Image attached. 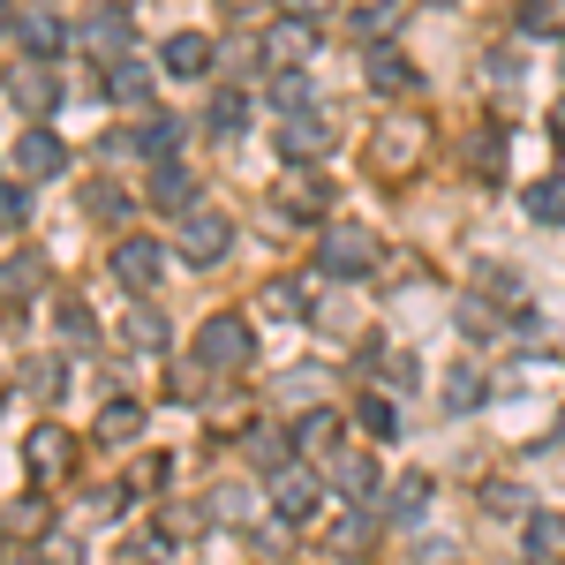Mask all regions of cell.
<instances>
[{"mask_svg":"<svg viewBox=\"0 0 565 565\" xmlns=\"http://www.w3.org/2000/svg\"><path fill=\"white\" fill-rule=\"evenodd\" d=\"M385 264V242H377V226H362V218H332L324 234H317V271L324 279H370Z\"/></svg>","mask_w":565,"mask_h":565,"instance_id":"1","label":"cell"},{"mask_svg":"<svg viewBox=\"0 0 565 565\" xmlns=\"http://www.w3.org/2000/svg\"><path fill=\"white\" fill-rule=\"evenodd\" d=\"M189 354H196V370H249V354H257V324L234 317V309H218V317L196 324Z\"/></svg>","mask_w":565,"mask_h":565,"instance_id":"2","label":"cell"},{"mask_svg":"<svg viewBox=\"0 0 565 565\" xmlns=\"http://www.w3.org/2000/svg\"><path fill=\"white\" fill-rule=\"evenodd\" d=\"M264 505H271V521H279V527L317 521V505H324V476L302 468V460H287L279 476H264Z\"/></svg>","mask_w":565,"mask_h":565,"instance_id":"3","label":"cell"},{"mask_svg":"<svg viewBox=\"0 0 565 565\" xmlns=\"http://www.w3.org/2000/svg\"><path fill=\"white\" fill-rule=\"evenodd\" d=\"M317 45H324V31H317L309 15H279V23H264V31H257V53H264L271 76H302Z\"/></svg>","mask_w":565,"mask_h":565,"instance_id":"4","label":"cell"},{"mask_svg":"<svg viewBox=\"0 0 565 565\" xmlns=\"http://www.w3.org/2000/svg\"><path fill=\"white\" fill-rule=\"evenodd\" d=\"M226 249H234V218L212 212V204H189L181 226H174V257L181 264H218Z\"/></svg>","mask_w":565,"mask_h":565,"instance_id":"5","label":"cell"},{"mask_svg":"<svg viewBox=\"0 0 565 565\" xmlns=\"http://www.w3.org/2000/svg\"><path fill=\"white\" fill-rule=\"evenodd\" d=\"M8 98H15V106L45 129V121L68 106V84L53 76V61H15V68H8Z\"/></svg>","mask_w":565,"mask_h":565,"instance_id":"6","label":"cell"},{"mask_svg":"<svg viewBox=\"0 0 565 565\" xmlns=\"http://www.w3.org/2000/svg\"><path fill=\"white\" fill-rule=\"evenodd\" d=\"M324 482H332L348 505H377V482H385V468H377V452H362V445H340V452L324 460Z\"/></svg>","mask_w":565,"mask_h":565,"instance_id":"7","label":"cell"},{"mask_svg":"<svg viewBox=\"0 0 565 565\" xmlns=\"http://www.w3.org/2000/svg\"><path fill=\"white\" fill-rule=\"evenodd\" d=\"M159 271H167V249H159L151 234H121V242H114V279L129 287L136 302L159 287Z\"/></svg>","mask_w":565,"mask_h":565,"instance_id":"8","label":"cell"},{"mask_svg":"<svg viewBox=\"0 0 565 565\" xmlns=\"http://www.w3.org/2000/svg\"><path fill=\"white\" fill-rule=\"evenodd\" d=\"M76 45H84L90 61H106V68H114V61H129V53H136L129 8H98V15H84V23H76Z\"/></svg>","mask_w":565,"mask_h":565,"instance_id":"9","label":"cell"},{"mask_svg":"<svg viewBox=\"0 0 565 565\" xmlns=\"http://www.w3.org/2000/svg\"><path fill=\"white\" fill-rule=\"evenodd\" d=\"M423 143H430L423 121H385V129L370 136V159H377V174H415L423 167Z\"/></svg>","mask_w":565,"mask_h":565,"instance_id":"10","label":"cell"},{"mask_svg":"<svg viewBox=\"0 0 565 565\" xmlns=\"http://www.w3.org/2000/svg\"><path fill=\"white\" fill-rule=\"evenodd\" d=\"M23 468L39 482H61V476H76V437L61 430V423H39V430L23 437Z\"/></svg>","mask_w":565,"mask_h":565,"instance_id":"11","label":"cell"},{"mask_svg":"<svg viewBox=\"0 0 565 565\" xmlns=\"http://www.w3.org/2000/svg\"><path fill=\"white\" fill-rule=\"evenodd\" d=\"M15 39H23V61H61L76 45V23L53 8H31V15H15Z\"/></svg>","mask_w":565,"mask_h":565,"instance_id":"12","label":"cell"},{"mask_svg":"<svg viewBox=\"0 0 565 565\" xmlns=\"http://www.w3.org/2000/svg\"><path fill=\"white\" fill-rule=\"evenodd\" d=\"M212 61H218V45L204 39V31H174V39L159 45V68H167L174 84H204V76H212Z\"/></svg>","mask_w":565,"mask_h":565,"instance_id":"13","label":"cell"},{"mask_svg":"<svg viewBox=\"0 0 565 565\" xmlns=\"http://www.w3.org/2000/svg\"><path fill=\"white\" fill-rule=\"evenodd\" d=\"M362 84L377 90V98H407L423 76H415V61H407L399 45H370V53H362Z\"/></svg>","mask_w":565,"mask_h":565,"instance_id":"14","label":"cell"},{"mask_svg":"<svg viewBox=\"0 0 565 565\" xmlns=\"http://www.w3.org/2000/svg\"><path fill=\"white\" fill-rule=\"evenodd\" d=\"M68 174V143L53 129H23V143H15V181H53Z\"/></svg>","mask_w":565,"mask_h":565,"instance_id":"15","label":"cell"},{"mask_svg":"<svg viewBox=\"0 0 565 565\" xmlns=\"http://www.w3.org/2000/svg\"><path fill=\"white\" fill-rule=\"evenodd\" d=\"M143 204H151V212H189V204H196V174H189V167H181V159H167V167H151V174H143Z\"/></svg>","mask_w":565,"mask_h":565,"instance_id":"16","label":"cell"},{"mask_svg":"<svg viewBox=\"0 0 565 565\" xmlns=\"http://www.w3.org/2000/svg\"><path fill=\"white\" fill-rule=\"evenodd\" d=\"M204 129H212L218 143H242V136H249V90L218 84L212 98H204Z\"/></svg>","mask_w":565,"mask_h":565,"instance_id":"17","label":"cell"},{"mask_svg":"<svg viewBox=\"0 0 565 565\" xmlns=\"http://www.w3.org/2000/svg\"><path fill=\"white\" fill-rule=\"evenodd\" d=\"M521 558L527 565H558L565 558V513H527L521 521Z\"/></svg>","mask_w":565,"mask_h":565,"instance_id":"18","label":"cell"},{"mask_svg":"<svg viewBox=\"0 0 565 565\" xmlns=\"http://www.w3.org/2000/svg\"><path fill=\"white\" fill-rule=\"evenodd\" d=\"M377 513H385L392 527H423V521H430V476H399Z\"/></svg>","mask_w":565,"mask_h":565,"instance_id":"19","label":"cell"},{"mask_svg":"<svg viewBox=\"0 0 565 565\" xmlns=\"http://www.w3.org/2000/svg\"><path fill=\"white\" fill-rule=\"evenodd\" d=\"M377 535H385V513L377 505H340L332 513V551H370Z\"/></svg>","mask_w":565,"mask_h":565,"instance_id":"20","label":"cell"},{"mask_svg":"<svg viewBox=\"0 0 565 565\" xmlns=\"http://www.w3.org/2000/svg\"><path fill=\"white\" fill-rule=\"evenodd\" d=\"M279 151H287V159H295V167H317V159H324V151H332V129H324V121H317V114H295V121H287V129H279Z\"/></svg>","mask_w":565,"mask_h":565,"instance_id":"21","label":"cell"},{"mask_svg":"<svg viewBox=\"0 0 565 565\" xmlns=\"http://www.w3.org/2000/svg\"><path fill=\"white\" fill-rule=\"evenodd\" d=\"M437 399H445V415H476L482 399H490V377H482L476 362H460V370H445V385H437Z\"/></svg>","mask_w":565,"mask_h":565,"instance_id":"22","label":"cell"},{"mask_svg":"<svg viewBox=\"0 0 565 565\" xmlns=\"http://www.w3.org/2000/svg\"><path fill=\"white\" fill-rule=\"evenodd\" d=\"M129 143H136V159L167 167V159L181 151V121H174V114H151V121H136V129H129Z\"/></svg>","mask_w":565,"mask_h":565,"instance_id":"23","label":"cell"},{"mask_svg":"<svg viewBox=\"0 0 565 565\" xmlns=\"http://www.w3.org/2000/svg\"><path fill=\"white\" fill-rule=\"evenodd\" d=\"M242 460H249V468H257V476H279V468H287V460H295V437L287 430H242Z\"/></svg>","mask_w":565,"mask_h":565,"instance_id":"24","label":"cell"},{"mask_svg":"<svg viewBox=\"0 0 565 565\" xmlns=\"http://www.w3.org/2000/svg\"><path fill=\"white\" fill-rule=\"evenodd\" d=\"M84 212L98 218V226H129L136 196H129V189H121V181H106V174H98V181H84Z\"/></svg>","mask_w":565,"mask_h":565,"instance_id":"25","label":"cell"},{"mask_svg":"<svg viewBox=\"0 0 565 565\" xmlns=\"http://www.w3.org/2000/svg\"><path fill=\"white\" fill-rule=\"evenodd\" d=\"M287 437H295V452H324V460H332V452H340V415H332V407H309Z\"/></svg>","mask_w":565,"mask_h":565,"instance_id":"26","label":"cell"},{"mask_svg":"<svg viewBox=\"0 0 565 565\" xmlns=\"http://www.w3.org/2000/svg\"><path fill=\"white\" fill-rule=\"evenodd\" d=\"M106 98H114V106H136V114H143V106H151V68H143V61H114V76H106Z\"/></svg>","mask_w":565,"mask_h":565,"instance_id":"27","label":"cell"},{"mask_svg":"<svg viewBox=\"0 0 565 565\" xmlns=\"http://www.w3.org/2000/svg\"><path fill=\"white\" fill-rule=\"evenodd\" d=\"M324 204H332V189L317 174H295L287 189H279V218H324Z\"/></svg>","mask_w":565,"mask_h":565,"instance_id":"28","label":"cell"},{"mask_svg":"<svg viewBox=\"0 0 565 565\" xmlns=\"http://www.w3.org/2000/svg\"><path fill=\"white\" fill-rule=\"evenodd\" d=\"M45 287V264L23 249V257H0V302H31Z\"/></svg>","mask_w":565,"mask_h":565,"instance_id":"29","label":"cell"},{"mask_svg":"<svg viewBox=\"0 0 565 565\" xmlns=\"http://www.w3.org/2000/svg\"><path fill=\"white\" fill-rule=\"evenodd\" d=\"M264 317H271V324H302L309 317V295H302V279H264Z\"/></svg>","mask_w":565,"mask_h":565,"instance_id":"30","label":"cell"},{"mask_svg":"<svg viewBox=\"0 0 565 565\" xmlns=\"http://www.w3.org/2000/svg\"><path fill=\"white\" fill-rule=\"evenodd\" d=\"M348 31H354L362 45H392V31H399V0H362Z\"/></svg>","mask_w":565,"mask_h":565,"instance_id":"31","label":"cell"},{"mask_svg":"<svg viewBox=\"0 0 565 565\" xmlns=\"http://www.w3.org/2000/svg\"><path fill=\"white\" fill-rule=\"evenodd\" d=\"M143 437V399H106L98 407V445H129Z\"/></svg>","mask_w":565,"mask_h":565,"instance_id":"32","label":"cell"},{"mask_svg":"<svg viewBox=\"0 0 565 565\" xmlns=\"http://www.w3.org/2000/svg\"><path fill=\"white\" fill-rule=\"evenodd\" d=\"M527 218H535V226H565V181L558 174H543V181H527Z\"/></svg>","mask_w":565,"mask_h":565,"instance_id":"33","label":"cell"},{"mask_svg":"<svg viewBox=\"0 0 565 565\" xmlns=\"http://www.w3.org/2000/svg\"><path fill=\"white\" fill-rule=\"evenodd\" d=\"M354 423L377 437V445H392V437H399V407H392L385 392H362V399H354Z\"/></svg>","mask_w":565,"mask_h":565,"instance_id":"34","label":"cell"},{"mask_svg":"<svg viewBox=\"0 0 565 565\" xmlns=\"http://www.w3.org/2000/svg\"><path fill=\"white\" fill-rule=\"evenodd\" d=\"M129 348L136 354H167V348H174V332H167V317H159V309H143V302L129 309Z\"/></svg>","mask_w":565,"mask_h":565,"instance_id":"35","label":"cell"},{"mask_svg":"<svg viewBox=\"0 0 565 565\" xmlns=\"http://www.w3.org/2000/svg\"><path fill=\"white\" fill-rule=\"evenodd\" d=\"M61 340H68V348H90V340H98V317H90L84 295H61Z\"/></svg>","mask_w":565,"mask_h":565,"instance_id":"36","label":"cell"},{"mask_svg":"<svg viewBox=\"0 0 565 565\" xmlns=\"http://www.w3.org/2000/svg\"><path fill=\"white\" fill-rule=\"evenodd\" d=\"M460 332H468V340H498V332H505V309L468 295V302H460Z\"/></svg>","mask_w":565,"mask_h":565,"instance_id":"37","label":"cell"},{"mask_svg":"<svg viewBox=\"0 0 565 565\" xmlns=\"http://www.w3.org/2000/svg\"><path fill=\"white\" fill-rule=\"evenodd\" d=\"M271 106L295 121V114H317V90H309V76H271Z\"/></svg>","mask_w":565,"mask_h":565,"instance_id":"38","label":"cell"},{"mask_svg":"<svg viewBox=\"0 0 565 565\" xmlns=\"http://www.w3.org/2000/svg\"><path fill=\"white\" fill-rule=\"evenodd\" d=\"M482 505H490L498 521H527V490L521 482H482Z\"/></svg>","mask_w":565,"mask_h":565,"instance_id":"39","label":"cell"},{"mask_svg":"<svg viewBox=\"0 0 565 565\" xmlns=\"http://www.w3.org/2000/svg\"><path fill=\"white\" fill-rule=\"evenodd\" d=\"M31 226V181H0V234Z\"/></svg>","mask_w":565,"mask_h":565,"instance_id":"40","label":"cell"},{"mask_svg":"<svg viewBox=\"0 0 565 565\" xmlns=\"http://www.w3.org/2000/svg\"><path fill=\"white\" fill-rule=\"evenodd\" d=\"M8 527H15V535H45V527H53V513H45V498H15V513H8Z\"/></svg>","mask_w":565,"mask_h":565,"instance_id":"41","label":"cell"},{"mask_svg":"<svg viewBox=\"0 0 565 565\" xmlns=\"http://www.w3.org/2000/svg\"><path fill=\"white\" fill-rule=\"evenodd\" d=\"M31 392H39V399H61V362H31Z\"/></svg>","mask_w":565,"mask_h":565,"instance_id":"42","label":"cell"},{"mask_svg":"<svg viewBox=\"0 0 565 565\" xmlns=\"http://www.w3.org/2000/svg\"><path fill=\"white\" fill-rule=\"evenodd\" d=\"M468 167H476V174H498V136H476V151H468Z\"/></svg>","mask_w":565,"mask_h":565,"instance_id":"43","label":"cell"},{"mask_svg":"<svg viewBox=\"0 0 565 565\" xmlns=\"http://www.w3.org/2000/svg\"><path fill=\"white\" fill-rule=\"evenodd\" d=\"M279 8H287V15H309V23H317V15H324L332 0H279Z\"/></svg>","mask_w":565,"mask_h":565,"instance_id":"44","label":"cell"},{"mask_svg":"<svg viewBox=\"0 0 565 565\" xmlns=\"http://www.w3.org/2000/svg\"><path fill=\"white\" fill-rule=\"evenodd\" d=\"M551 136H558V143H565V98H558V106H551Z\"/></svg>","mask_w":565,"mask_h":565,"instance_id":"45","label":"cell"},{"mask_svg":"<svg viewBox=\"0 0 565 565\" xmlns=\"http://www.w3.org/2000/svg\"><path fill=\"white\" fill-rule=\"evenodd\" d=\"M218 8H226V15H249V8H257V0H218Z\"/></svg>","mask_w":565,"mask_h":565,"instance_id":"46","label":"cell"},{"mask_svg":"<svg viewBox=\"0 0 565 565\" xmlns=\"http://www.w3.org/2000/svg\"><path fill=\"white\" fill-rule=\"evenodd\" d=\"M8 23H15V15H8V0H0V31H8Z\"/></svg>","mask_w":565,"mask_h":565,"instance_id":"47","label":"cell"},{"mask_svg":"<svg viewBox=\"0 0 565 565\" xmlns=\"http://www.w3.org/2000/svg\"><path fill=\"white\" fill-rule=\"evenodd\" d=\"M430 8H452V0H430Z\"/></svg>","mask_w":565,"mask_h":565,"instance_id":"48","label":"cell"}]
</instances>
